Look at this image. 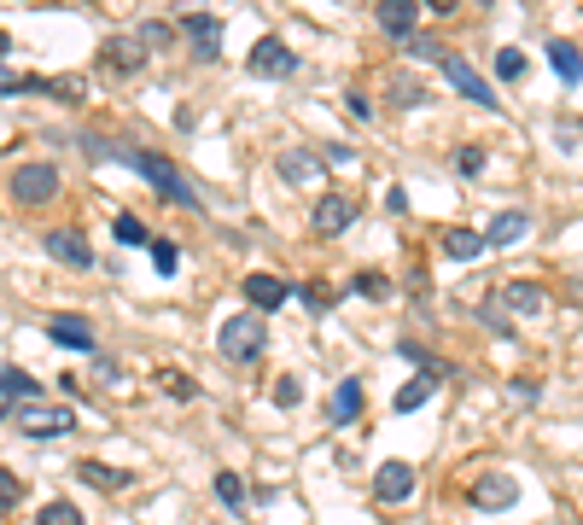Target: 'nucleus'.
Here are the masks:
<instances>
[{
  "mask_svg": "<svg viewBox=\"0 0 583 525\" xmlns=\"http://www.w3.org/2000/svg\"><path fill=\"white\" fill-rule=\"evenodd\" d=\"M88 146H94L100 158H123V164H135V170L146 175V181H152V187H158L164 199H175V205H187V210H205L199 187H193L187 175L175 170L164 152H152V146H111V140H88Z\"/></svg>",
  "mask_w": 583,
  "mask_h": 525,
  "instance_id": "f257e3e1",
  "label": "nucleus"
},
{
  "mask_svg": "<svg viewBox=\"0 0 583 525\" xmlns=\"http://www.w3.org/2000/svg\"><path fill=\"white\" fill-rule=\"evenodd\" d=\"M216 345H222V356H228V362L251 368V362L263 356V345H269V327H263V315H257V310H240L234 321H222Z\"/></svg>",
  "mask_w": 583,
  "mask_h": 525,
  "instance_id": "f03ea898",
  "label": "nucleus"
},
{
  "mask_svg": "<svg viewBox=\"0 0 583 525\" xmlns=\"http://www.w3.org/2000/svg\"><path fill=\"white\" fill-rule=\"evenodd\" d=\"M0 94H53V100L65 105H82V82L76 76H12V70H0Z\"/></svg>",
  "mask_w": 583,
  "mask_h": 525,
  "instance_id": "7ed1b4c3",
  "label": "nucleus"
},
{
  "mask_svg": "<svg viewBox=\"0 0 583 525\" xmlns=\"http://www.w3.org/2000/svg\"><path fill=\"white\" fill-rule=\"evenodd\" d=\"M59 193V170L53 164H18L12 170V199L18 205H47Z\"/></svg>",
  "mask_w": 583,
  "mask_h": 525,
  "instance_id": "20e7f679",
  "label": "nucleus"
},
{
  "mask_svg": "<svg viewBox=\"0 0 583 525\" xmlns=\"http://www.w3.org/2000/svg\"><path fill=\"white\" fill-rule=\"evenodd\" d=\"M100 70L105 76H140L146 70V47L135 35H105L100 41Z\"/></svg>",
  "mask_w": 583,
  "mask_h": 525,
  "instance_id": "39448f33",
  "label": "nucleus"
},
{
  "mask_svg": "<svg viewBox=\"0 0 583 525\" xmlns=\"http://www.w3.org/2000/svg\"><path fill=\"white\" fill-rule=\"evenodd\" d=\"M18 426H24L30 438H65L70 426H76V415H70L65 403H24V409H18Z\"/></svg>",
  "mask_w": 583,
  "mask_h": 525,
  "instance_id": "423d86ee",
  "label": "nucleus"
},
{
  "mask_svg": "<svg viewBox=\"0 0 583 525\" xmlns=\"http://www.w3.org/2000/svg\"><path fill=\"white\" fill-rule=\"evenodd\" d=\"M245 70H251V76H269V82H275V76H292V70H298V53H292V47H286L280 35H263V41L251 47Z\"/></svg>",
  "mask_w": 583,
  "mask_h": 525,
  "instance_id": "0eeeda50",
  "label": "nucleus"
},
{
  "mask_svg": "<svg viewBox=\"0 0 583 525\" xmlns=\"http://www.w3.org/2000/svg\"><path fill=\"white\" fill-rule=\"evenodd\" d=\"M374 24L403 47V41H414V30H420V0H374Z\"/></svg>",
  "mask_w": 583,
  "mask_h": 525,
  "instance_id": "6e6552de",
  "label": "nucleus"
},
{
  "mask_svg": "<svg viewBox=\"0 0 583 525\" xmlns=\"http://www.w3.org/2000/svg\"><path fill=\"white\" fill-rule=\"evenodd\" d=\"M414 485H420V473H414L409 461H379L374 467V496L385 508H397V502H409Z\"/></svg>",
  "mask_w": 583,
  "mask_h": 525,
  "instance_id": "1a4fd4ad",
  "label": "nucleus"
},
{
  "mask_svg": "<svg viewBox=\"0 0 583 525\" xmlns=\"http://www.w3.org/2000/svg\"><path fill=\"white\" fill-rule=\"evenodd\" d=\"M467 502H473L479 514H502V508H514L519 502V479L514 473H484L479 485L467 490Z\"/></svg>",
  "mask_w": 583,
  "mask_h": 525,
  "instance_id": "9d476101",
  "label": "nucleus"
},
{
  "mask_svg": "<svg viewBox=\"0 0 583 525\" xmlns=\"http://www.w3.org/2000/svg\"><path fill=\"white\" fill-rule=\"evenodd\" d=\"M350 222H356V205H350V193H321V199H315V216H309V228H315V234L339 240Z\"/></svg>",
  "mask_w": 583,
  "mask_h": 525,
  "instance_id": "9b49d317",
  "label": "nucleus"
},
{
  "mask_svg": "<svg viewBox=\"0 0 583 525\" xmlns=\"http://www.w3.org/2000/svg\"><path fill=\"white\" fill-rule=\"evenodd\" d=\"M438 65H444V76H449V88H455V94H467V100H473V105H484V111L496 105V94H490V82H484V76H479L473 65H467V59H455V53H444Z\"/></svg>",
  "mask_w": 583,
  "mask_h": 525,
  "instance_id": "f8f14e48",
  "label": "nucleus"
},
{
  "mask_svg": "<svg viewBox=\"0 0 583 525\" xmlns=\"http://www.w3.org/2000/svg\"><path fill=\"white\" fill-rule=\"evenodd\" d=\"M24 403H41V380L24 374V368H0V420L18 415Z\"/></svg>",
  "mask_w": 583,
  "mask_h": 525,
  "instance_id": "ddd939ff",
  "label": "nucleus"
},
{
  "mask_svg": "<svg viewBox=\"0 0 583 525\" xmlns=\"http://www.w3.org/2000/svg\"><path fill=\"white\" fill-rule=\"evenodd\" d=\"M47 257H59L65 269H94V251L76 228H47Z\"/></svg>",
  "mask_w": 583,
  "mask_h": 525,
  "instance_id": "4468645a",
  "label": "nucleus"
},
{
  "mask_svg": "<svg viewBox=\"0 0 583 525\" xmlns=\"http://www.w3.org/2000/svg\"><path fill=\"white\" fill-rule=\"evenodd\" d=\"M240 292H245V304H251L257 315H263V310H280V304L292 298V286H286L280 275H263V269H257V275H245Z\"/></svg>",
  "mask_w": 583,
  "mask_h": 525,
  "instance_id": "2eb2a0df",
  "label": "nucleus"
},
{
  "mask_svg": "<svg viewBox=\"0 0 583 525\" xmlns=\"http://www.w3.org/2000/svg\"><path fill=\"white\" fill-rule=\"evenodd\" d=\"M187 47H193V59H216L222 53V24L210 18V12H187Z\"/></svg>",
  "mask_w": 583,
  "mask_h": 525,
  "instance_id": "dca6fc26",
  "label": "nucleus"
},
{
  "mask_svg": "<svg viewBox=\"0 0 583 525\" xmlns=\"http://www.w3.org/2000/svg\"><path fill=\"white\" fill-rule=\"evenodd\" d=\"M502 310H514V315H543L549 310V292L543 286H531V280H514V286H502V298H496Z\"/></svg>",
  "mask_w": 583,
  "mask_h": 525,
  "instance_id": "f3484780",
  "label": "nucleus"
},
{
  "mask_svg": "<svg viewBox=\"0 0 583 525\" xmlns=\"http://www.w3.org/2000/svg\"><path fill=\"white\" fill-rule=\"evenodd\" d=\"M47 339L65 345V350H94V327H88L82 315H53V321H47Z\"/></svg>",
  "mask_w": 583,
  "mask_h": 525,
  "instance_id": "a211bd4d",
  "label": "nucleus"
},
{
  "mask_svg": "<svg viewBox=\"0 0 583 525\" xmlns=\"http://www.w3.org/2000/svg\"><path fill=\"white\" fill-rule=\"evenodd\" d=\"M356 415H362V380L350 374V380H339L333 403H327V426H350Z\"/></svg>",
  "mask_w": 583,
  "mask_h": 525,
  "instance_id": "6ab92c4d",
  "label": "nucleus"
},
{
  "mask_svg": "<svg viewBox=\"0 0 583 525\" xmlns=\"http://www.w3.org/2000/svg\"><path fill=\"white\" fill-rule=\"evenodd\" d=\"M549 65H554L560 82H583V53L572 47V41H560V35L549 41Z\"/></svg>",
  "mask_w": 583,
  "mask_h": 525,
  "instance_id": "aec40b11",
  "label": "nucleus"
},
{
  "mask_svg": "<svg viewBox=\"0 0 583 525\" xmlns=\"http://www.w3.org/2000/svg\"><path fill=\"white\" fill-rule=\"evenodd\" d=\"M525 228H531V216H525V210H502V216L490 222L484 245H514V240H525Z\"/></svg>",
  "mask_w": 583,
  "mask_h": 525,
  "instance_id": "412c9836",
  "label": "nucleus"
},
{
  "mask_svg": "<svg viewBox=\"0 0 583 525\" xmlns=\"http://www.w3.org/2000/svg\"><path fill=\"white\" fill-rule=\"evenodd\" d=\"M76 479L94 485V490H129V473H123V467H105V461H82Z\"/></svg>",
  "mask_w": 583,
  "mask_h": 525,
  "instance_id": "4be33fe9",
  "label": "nucleus"
},
{
  "mask_svg": "<svg viewBox=\"0 0 583 525\" xmlns=\"http://www.w3.org/2000/svg\"><path fill=\"white\" fill-rule=\"evenodd\" d=\"M484 251V234H473V228H444V257H455V263H473Z\"/></svg>",
  "mask_w": 583,
  "mask_h": 525,
  "instance_id": "5701e85b",
  "label": "nucleus"
},
{
  "mask_svg": "<svg viewBox=\"0 0 583 525\" xmlns=\"http://www.w3.org/2000/svg\"><path fill=\"white\" fill-rule=\"evenodd\" d=\"M432 374H426V380H409L403 385V391H397V403H391V409H397V415H414V409H420V403H432Z\"/></svg>",
  "mask_w": 583,
  "mask_h": 525,
  "instance_id": "b1692460",
  "label": "nucleus"
},
{
  "mask_svg": "<svg viewBox=\"0 0 583 525\" xmlns=\"http://www.w3.org/2000/svg\"><path fill=\"white\" fill-rule=\"evenodd\" d=\"M135 41L146 47V53H152V47H170L175 35H170V24H164V18H146V24L135 30Z\"/></svg>",
  "mask_w": 583,
  "mask_h": 525,
  "instance_id": "393cba45",
  "label": "nucleus"
},
{
  "mask_svg": "<svg viewBox=\"0 0 583 525\" xmlns=\"http://www.w3.org/2000/svg\"><path fill=\"white\" fill-rule=\"evenodd\" d=\"M111 234H117V245H152L146 222H135V216H117V222H111Z\"/></svg>",
  "mask_w": 583,
  "mask_h": 525,
  "instance_id": "a878e982",
  "label": "nucleus"
},
{
  "mask_svg": "<svg viewBox=\"0 0 583 525\" xmlns=\"http://www.w3.org/2000/svg\"><path fill=\"white\" fill-rule=\"evenodd\" d=\"M18 502H24V479H18L12 467H0V514H12Z\"/></svg>",
  "mask_w": 583,
  "mask_h": 525,
  "instance_id": "bb28decb",
  "label": "nucleus"
},
{
  "mask_svg": "<svg viewBox=\"0 0 583 525\" xmlns=\"http://www.w3.org/2000/svg\"><path fill=\"white\" fill-rule=\"evenodd\" d=\"M216 496H222L228 508H245V479L240 473H216Z\"/></svg>",
  "mask_w": 583,
  "mask_h": 525,
  "instance_id": "cd10ccee",
  "label": "nucleus"
},
{
  "mask_svg": "<svg viewBox=\"0 0 583 525\" xmlns=\"http://www.w3.org/2000/svg\"><path fill=\"white\" fill-rule=\"evenodd\" d=\"M496 76H502V82H519V76H525V53H519V47H502V53H496Z\"/></svg>",
  "mask_w": 583,
  "mask_h": 525,
  "instance_id": "c85d7f7f",
  "label": "nucleus"
},
{
  "mask_svg": "<svg viewBox=\"0 0 583 525\" xmlns=\"http://www.w3.org/2000/svg\"><path fill=\"white\" fill-rule=\"evenodd\" d=\"M41 525H82V508L76 502H47L41 508Z\"/></svg>",
  "mask_w": 583,
  "mask_h": 525,
  "instance_id": "c756f323",
  "label": "nucleus"
},
{
  "mask_svg": "<svg viewBox=\"0 0 583 525\" xmlns=\"http://www.w3.org/2000/svg\"><path fill=\"white\" fill-rule=\"evenodd\" d=\"M152 263H158V275H175V263H181V251L170 240H152Z\"/></svg>",
  "mask_w": 583,
  "mask_h": 525,
  "instance_id": "7c9ffc66",
  "label": "nucleus"
},
{
  "mask_svg": "<svg viewBox=\"0 0 583 525\" xmlns=\"http://www.w3.org/2000/svg\"><path fill=\"white\" fill-rule=\"evenodd\" d=\"M158 385H164L170 397H181V403H193V397H199V385L187 380V374H164V380H158Z\"/></svg>",
  "mask_w": 583,
  "mask_h": 525,
  "instance_id": "2f4dec72",
  "label": "nucleus"
},
{
  "mask_svg": "<svg viewBox=\"0 0 583 525\" xmlns=\"http://www.w3.org/2000/svg\"><path fill=\"white\" fill-rule=\"evenodd\" d=\"M304 304H309V315H327V304H333V292H327L321 280H309V286H304Z\"/></svg>",
  "mask_w": 583,
  "mask_h": 525,
  "instance_id": "473e14b6",
  "label": "nucleus"
},
{
  "mask_svg": "<svg viewBox=\"0 0 583 525\" xmlns=\"http://www.w3.org/2000/svg\"><path fill=\"white\" fill-rule=\"evenodd\" d=\"M455 170H461V175H479L484 170V146H461V152H455Z\"/></svg>",
  "mask_w": 583,
  "mask_h": 525,
  "instance_id": "72a5a7b5",
  "label": "nucleus"
},
{
  "mask_svg": "<svg viewBox=\"0 0 583 525\" xmlns=\"http://www.w3.org/2000/svg\"><path fill=\"white\" fill-rule=\"evenodd\" d=\"M298 397H304V380H298V374H286V380L275 385V403H280V409H292Z\"/></svg>",
  "mask_w": 583,
  "mask_h": 525,
  "instance_id": "f704fd0d",
  "label": "nucleus"
},
{
  "mask_svg": "<svg viewBox=\"0 0 583 525\" xmlns=\"http://www.w3.org/2000/svg\"><path fill=\"white\" fill-rule=\"evenodd\" d=\"M356 292H362V298H385V292H391V280H385V275H356Z\"/></svg>",
  "mask_w": 583,
  "mask_h": 525,
  "instance_id": "c9c22d12",
  "label": "nucleus"
},
{
  "mask_svg": "<svg viewBox=\"0 0 583 525\" xmlns=\"http://www.w3.org/2000/svg\"><path fill=\"white\" fill-rule=\"evenodd\" d=\"M280 170H286V181H304V175H309V158H304V152H286V158H280Z\"/></svg>",
  "mask_w": 583,
  "mask_h": 525,
  "instance_id": "e433bc0d",
  "label": "nucleus"
},
{
  "mask_svg": "<svg viewBox=\"0 0 583 525\" xmlns=\"http://www.w3.org/2000/svg\"><path fill=\"white\" fill-rule=\"evenodd\" d=\"M385 210H397V216H403V210H409V193H403V187H391V193H385Z\"/></svg>",
  "mask_w": 583,
  "mask_h": 525,
  "instance_id": "4c0bfd02",
  "label": "nucleus"
},
{
  "mask_svg": "<svg viewBox=\"0 0 583 525\" xmlns=\"http://www.w3.org/2000/svg\"><path fill=\"white\" fill-rule=\"evenodd\" d=\"M426 6H432V12H455V0H426Z\"/></svg>",
  "mask_w": 583,
  "mask_h": 525,
  "instance_id": "58836bf2",
  "label": "nucleus"
},
{
  "mask_svg": "<svg viewBox=\"0 0 583 525\" xmlns=\"http://www.w3.org/2000/svg\"><path fill=\"white\" fill-rule=\"evenodd\" d=\"M6 47H12V41H6V30H0V59H6Z\"/></svg>",
  "mask_w": 583,
  "mask_h": 525,
  "instance_id": "ea45409f",
  "label": "nucleus"
},
{
  "mask_svg": "<svg viewBox=\"0 0 583 525\" xmlns=\"http://www.w3.org/2000/svg\"><path fill=\"white\" fill-rule=\"evenodd\" d=\"M479 6H490V0H479Z\"/></svg>",
  "mask_w": 583,
  "mask_h": 525,
  "instance_id": "a19ab883",
  "label": "nucleus"
}]
</instances>
